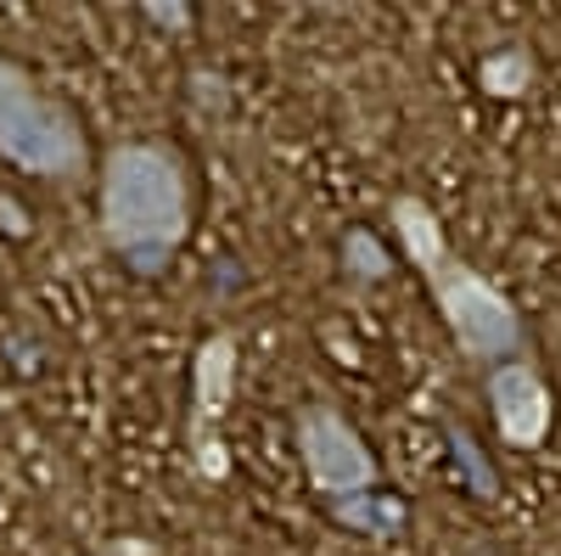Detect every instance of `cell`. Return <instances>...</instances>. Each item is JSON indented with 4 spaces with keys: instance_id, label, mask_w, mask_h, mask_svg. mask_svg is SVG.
<instances>
[{
    "instance_id": "6da1fadb",
    "label": "cell",
    "mask_w": 561,
    "mask_h": 556,
    "mask_svg": "<svg viewBox=\"0 0 561 556\" xmlns=\"http://www.w3.org/2000/svg\"><path fill=\"white\" fill-rule=\"evenodd\" d=\"M197 230V174L163 135H129L96 169V242L135 275L158 282Z\"/></svg>"
},
{
    "instance_id": "7a4b0ae2",
    "label": "cell",
    "mask_w": 561,
    "mask_h": 556,
    "mask_svg": "<svg viewBox=\"0 0 561 556\" xmlns=\"http://www.w3.org/2000/svg\"><path fill=\"white\" fill-rule=\"evenodd\" d=\"M388 225H393L399 253L410 259V270L427 282L433 309H438L444 332H449V343H455V354L466 365L494 371L505 360L528 354V320H523V309L511 304L483 270H472L460 253H449L444 219L433 214L427 197L399 192L388 203Z\"/></svg>"
},
{
    "instance_id": "3957f363",
    "label": "cell",
    "mask_w": 561,
    "mask_h": 556,
    "mask_svg": "<svg viewBox=\"0 0 561 556\" xmlns=\"http://www.w3.org/2000/svg\"><path fill=\"white\" fill-rule=\"evenodd\" d=\"M0 158L28 180H84L96 169L90 129L73 102L12 57H0Z\"/></svg>"
},
{
    "instance_id": "277c9868",
    "label": "cell",
    "mask_w": 561,
    "mask_h": 556,
    "mask_svg": "<svg viewBox=\"0 0 561 556\" xmlns=\"http://www.w3.org/2000/svg\"><path fill=\"white\" fill-rule=\"evenodd\" d=\"M293 450H298V467H304L309 489L320 495V506L382 489L377 455H370V444L359 439V428L337 405H304L293 416Z\"/></svg>"
},
{
    "instance_id": "5b68a950",
    "label": "cell",
    "mask_w": 561,
    "mask_h": 556,
    "mask_svg": "<svg viewBox=\"0 0 561 556\" xmlns=\"http://www.w3.org/2000/svg\"><path fill=\"white\" fill-rule=\"evenodd\" d=\"M483 399H489V422L494 439L517 455H534L556 433V388L539 371L534 354H517L494 371H483Z\"/></svg>"
},
{
    "instance_id": "8992f818",
    "label": "cell",
    "mask_w": 561,
    "mask_h": 556,
    "mask_svg": "<svg viewBox=\"0 0 561 556\" xmlns=\"http://www.w3.org/2000/svg\"><path fill=\"white\" fill-rule=\"evenodd\" d=\"M230 399H237V338L230 332H214L203 338L197 360H192V410H185V444H192V467L197 478L219 484L230 473L225 461V439H219V422Z\"/></svg>"
},
{
    "instance_id": "52a82bcc",
    "label": "cell",
    "mask_w": 561,
    "mask_h": 556,
    "mask_svg": "<svg viewBox=\"0 0 561 556\" xmlns=\"http://www.w3.org/2000/svg\"><path fill=\"white\" fill-rule=\"evenodd\" d=\"M325 518H332L337 529H348V534H359V540H399L410 529V506L393 489H365L354 500H332Z\"/></svg>"
},
{
    "instance_id": "ba28073f",
    "label": "cell",
    "mask_w": 561,
    "mask_h": 556,
    "mask_svg": "<svg viewBox=\"0 0 561 556\" xmlns=\"http://www.w3.org/2000/svg\"><path fill=\"white\" fill-rule=\"evenodd\" d=\"M539 79V63L528 45H494V52L478 57V90L494 102H523Z\"/></svg>"
},
{
    "instance_id": "9c48e42d",
    "label": "cell",
    "mask_w": 561,
    "mask_h": 556,
    "mask_svg": "<svg viewBox=\"0 0 561 556\" xmlns=\"http://www.w3.org/2000/svg\"><path fill=\"white\" fill-rule=\"evenodd\" d=\"M444 444H449V461H455L460 489L478 495V500H500V473H494V461L478 450L472 428H460L455 416H444Z\"/></svg>"
},
{
    "instance_id": "30bf717a",
    "label": "cell",
    "mask_w": 561,
    "mask_h": 556,
    "mask_svg": "<svg viewBox=\"0 0 561 556\" xmlns=\"http://www.w3.org/2000/svg\"><path fill=\"white\" fill-rule=\"evenodd\" d=\"M343 275H354V282H388L393 275V253L370 237V230H343Z\"/></svg>"
},
{
    "instance_id": "8fae6325",
    "label": "cell",
    "mask_w": 561,
    "mask_h": 556,
    "mask_svg": "<svg viewBox=\"0 0 561 556\" xmlns=\"http://www.w3.org/2000/svg\"><path fill=\"white\" fill-rule=\"evenodd\" d=\"M147 23H158V29H192V12H174V7H147Z\"/></svg>"
}]
</instances>
